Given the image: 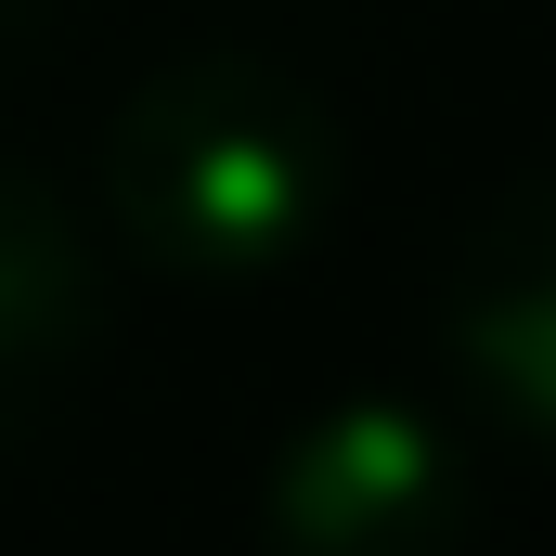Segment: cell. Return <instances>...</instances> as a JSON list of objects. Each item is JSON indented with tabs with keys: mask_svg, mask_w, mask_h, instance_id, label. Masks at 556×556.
Listing matches in <instances>:
<instances>
[{
	"mask_svg": "<svg viewBox=\"0 0 556 556\" xmlns=\"http://www.w3.org/2000/svg\"><path fill=\"white\" fill-rule=\"evenodd\" d=\"M440 350L505 427L556 440V168L505 181L466 220V247L440 273Z\"/></svg>",
	"mask_w": 556,
	"mask_h": 556,
	"instance_id": "obj_3",
	"label": "cell"
},
{
	"mask_svg": "<svg viewBox=\"0 0 556 556\" xmlns=\"http://www.w3.org/2000/svg\"><path fill=\"white\" fill-rule=\"evenodd\" d=\"M91 337H104V260L78 207L0 142V453L78 389Z\"/></svg>",
	"mask_w": 556,
	"mask_h": 556,
	"instance_id": "obj_4",
	"label": "cell"
},
{
	"mask_svg": "<svg viewBox=\"0 0 556 556\" xmlns=\"http://www.w3.org/2000/svg\"><path fill=\"white\" fill-rule=\"evenodd\" d=\"M65 13H78V0H0V65L52 52V39H65Z\"/></svg>",
	"mask_w": 556,
	"mask_h": 556,
	"instance_id": "obj_5",
	"label": "cell"
},
{
	"mask_svg": "<svg viewBox=\"0 0 556 556\" xmlns=\"http://www.w3.org/2000/svg\"><path fill=\"white\" fill-rule=\"evenodd\" d=\"M337 104L273 52H181L104 117V220L168 285H260L337 220Z\"/></svg>",
	"mask_w": 556,
	"mask_h": 556,
	"instance_id": "obj_1",
	"label": "cell"
},
{
	"mask_svg": "<svg viewBox=\"0 0 556 556\" xmlns=\"http://www.w3.org/2000/svg\"><path fill=\"white\" fill-rule=\"evenodd\" d=\"M466 440L402 389H337L273 440L260 531L273 556H453L466 544Z\"/></svg>",
	"mask_w": 556,
	"mask_h": 556,
	"instance_id": "obj_2",
	"label": "cell"
}]
</instances>
